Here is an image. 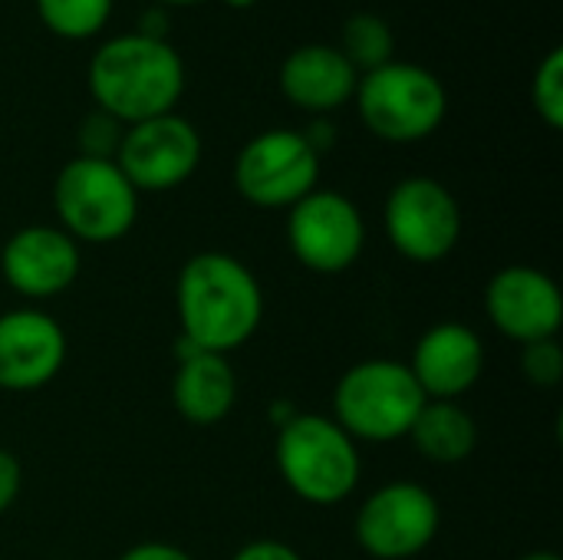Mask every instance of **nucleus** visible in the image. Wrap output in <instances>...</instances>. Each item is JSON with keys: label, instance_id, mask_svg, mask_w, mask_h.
Here are the masks:
<instances>
[{"label": "nucleus", "instance_id": "obj_16", "mask_svg": "<svg viewBox=\"0 0 563 560\" xmlns=\"http://www.w3.org/2000/svg\"><path fill=\"white\" fill-rule=\"evenodd\" d=\"M356 66L340 53V46L327 43H307L294 50L280 66V92L290 106L313 116H327L346 106L356 96Z\"/></svg>", "mask_w": 563, "mask_h": 560}, {"label": "nucleus", "instance_id": "obj_3", "mask_svg": "<svg viewBox=\"0 0 563 560\" xmlns=\"http://www.w3.org/2000/svg\"><path fill=\"white\" fill-rule=\"evenodd\" d=\"M274 462L284 485L307 505L333 508L346 502L360 485V449L356 442L320 413H297L277 429Z\"/></svg>", "mask_w": 563, "mask_h": 560}, {"label": "nucleus", "instance_id": "obj_26", "mask_svg": "<svg viewBox=\"0 0 563 560\" xmlns=\"http://www.w3.org/2000/svg\"><path fill=\"white\" fill-rule=\"evenodd\" d=\"M231 560H303L290 545H284V541H251V545H244L238 554Z\"/></svg>", "mask_w": 563, "mask_h": 560}, {"label": "nucleus", "instance_id": "obj_17", "mask_svg": "<svg viewBox=\"0 0 563 560\" xmlns=\"http://www.w3.org/2000/svg\"><path fill=\"white\" fill-rule=\"evenodd\" d=\"M172 403L175 413L191 426H218L231 416L238 403V376L221 353H191L178 360L172 380Z\"/></svg>", "mask_w": 563, "mask_h": 560}, {"label": "nucleus", "instance_id": "obj_28", "mask_svg": "<svg viewBox=\"0 0 563 560\" xmlns=\"http://www.w3.org/2000/svg\"><path fill=\"white\" fill-rule=\"evenodd\" d=\"M303 139L310 142V149H313L317 155H323V152H330V149L336 145V125L327 122V119H313V122L303 129Z\"/></svg>", "mask_w": 563, "mask_h": 560}, {"label": "nucleus", "instance_id": "obj_15", "mask_svg": "<svg viewBox=\"0 0 563 560\" xmlns=\"http://www.w3.org/2000/svg\"><path fill=\"white\" fill-rule=\"evenodd\" d=\"M409 370H412L419 389L426 393V399L455 403L482 380L485 343L472 327H465L459 320L435 323L419 337Z\"/></svg>", "mask_w": 563, "mask_h": 560}, {"label": "nucleus", "instance_id": "obj_25", "mask_svg": "<svg viewBox=\"0 0 563 560\" xmlns=\"http://www.w3.org/2000/svg\"><path fill=\"white\" fill-rule=\"evenodd\" d=\"M119 560H195L185 548L178 545H168V541H142V545H132Z\"/></svg>", "mask_w": 563, "mask_h": 560}, {"label": "nucleus", "instance_id": "obj_10", "mask_svg": "<svg viewBox=\"0 0 563 560\" xmlns=\"http://www.w3.org/2000/svg\"><path fill=\"white\" fill-rule=\"evenodd\" d=\"M439 528V498L416 482H389L356 512V541L373 560L419 558L435 541Z\"/></svg>", "mask_w": 563, "mask_h": 560}, {"label": "nucleus", "instance_id": "obj_12", "mask_svg": "<svg viewBox=\"0 0 563 560\" xmlns=\"http://www.w3.org/2000/svg\"><path fill=\"white\" fill-rule=\"evenodd\" d=\"M485 314L492 327L528 347L561 333L563 297L558 281L531 264L501 267L485 287Z\"/></svg>", "mask_w": 563, "mask_h": 560}, {"label": "nucleus", "instance_id": "obj_21", "mask_svg": "<svg viewBox=\"0 0 563 560\" xmlns=\"http://www.w3.org/2000/svg\"><path fill=\"white\" fill-rule=\"evenodd\" d=\"M534 112L548 129H563V50H551L531 79Z\"/></svg>", "mask_w": 563, "mask_h": 560}, {"label": "nucleus", "instance_id": "obj_2", "mask_svg": "<svg viewBox=\"0 0 563 560\" xmlns=\"http://www.w3.org/2000/svg\"><path fill=\"white\" fill-rule=\"evenodd\" d=\"M86 79L96 109L122 125H135L175 112L185 92V63L168 40H148L132 30L92 53Z\"/></svg>", "mask_w": 563, "mask_h": 560}, {"label": "nucleus", "instance_id": "obj_24", "mask_svg": "<svg viewBox=\"0 0 563 560\" xmlns=\"http://www.w3.org/2000/svg\"><path fill=\"white\" fill-rule=\"evenodd\" d=\"M23 488V469L20 459L10 449H0V515H7Z\"/></svg>", "mask_w": 563, "mask_h": 560}, {"label": "nucleus", "instance_id": "obj_5", "mask_svg": "<svg viewBox=\"0 0 563 560\" xmlns=\"http://www.w3.org/2000/svg\"><path fill=\"white\" fill-rule=\"evenodd\" d=\"M53 211L76 244H115L139 221V191L115 158H69L53 182Z\"/></svg>", "mask_w": 563, "mask_h": 560}, {"label": "nucleus", "instance_id": "obj_7", "mask_svg": "<svg viewBox=\"0 0 563 560\" xmlns=\"http://www.w3.org/2000/svg\"><path fill=\"white\" fill-rule=\"evenodd\" d=\"M386 238L412 264L445 261L462 241V208L459 198L429 175L402 178L383 211Z\"/></svg>", "mask_w": 563, "mask_h": 560}, {"label": "nucleus", "instance_id": "obj_9", "mask_svg": "<svg viewBox=\"0 0 563 560\" xmlns=\"http://www.w3.org/2000/svg\"><path fill=\"white\" fill-rule=\"evenodd\" d=\"M290 254L313 274H346L366 248L363 211L333 188H313L287 208Z\"/></svg>", "mask_w": 563, "mask_h": 560}, {"label": "nucleus", "instance_id": "obj_1", "mask_svg": "<svg viewBox=\"0 0 563 560\" xmlns=\"http://www.w3.org/2000/svg\"><path fill=\"white\" fill-rule=\"evenodd\" d=\"M175 307L181 337L205 353L241 350L264 320V290L247 264L224 251H201L178 271Z\"/></svg>", "mask_w": 563, "mask_h": 560}, {"label": "nucleus", "instance_id": "obj_22", "mask_svg": "<svg viewBox=\"0 0 563 560\" xmlns=\"http://www.w3.org/2000/svg\"><path fill=\"white\" fill-rule=\"evenodd\" d=\"M122 132H125V125L115 122L112 116H106L102 109L89 112L79 122V132H76L79 155H86V158H115L119 142H122Z\"/></svg>", "mask_w": 563, "mask_h": 560}, {"label": "nucleus", "instance_id": "obj_8", "mask_svg": "<svg viewBox=\"0 0 563 560\" xmlns=\"http://www.w3.org/2000/svg\"><path fill=\"white\" fill-rule=\"evenodd\" d=\"M320 182V155L297 129H267L234 158V188L254 208H294Z\"/></svg>", "mask_w": 563, "mask_h": 560}, {"label": "nucleus", "instance_id": "obj_18", "mask_svg": "<svg viewBox=\"0 0 563 560\" xmlns=\"http://www.w3.org/2000/svg\"><path fill=\"white\" fill-rule=\"evenodd\" d=\"M416 452L435 465H459L478 449V426L468 409L449 399H429L416 416L409 436Z\"/></svg>", "mask_w": 563, "mask_h": 560}, {"label": "nucleus", "instance_id": "obj_23", "mask_svg": "<svg viewBox=\"0 0 563 560\" xmlns=\"http://www.w3.org/2000/svg\"><path fill=\"white\" fill-rule=\"evenodd\" d=\"M521 373H525L528 383H534V386H541V389L561 386L563 350L561 343H558V337L528 343V347L521 350Z\"/></svg>", "mask_w": 563, "mask_h": 560}, {"label": "nucleus", "instance_id": "obj_29", "mask_svg": "<svg viewBox=\"0 0 563 560\" xmlns=\"http://www.w3.org/2000/svg\"><path fill=\"white\" fill-rule=\"evenodd\" d=\"M267 416H271V422L280 429V426H287V422L297 416V406H294L290 399H280V403H274V406L267 409Z\"/></svg>", "mask_w": 563, "mask_h": 560}, {"label": "nucleus", "instance_id": "obj_27", "mask_svg": "<svg viewBox=\"0 0 563 560\" xmlns=\"http://www.w3.org/2000/svg\"><path fill=\"white\" fill-rule=\"evenodd\" d=\"M135 33L139 36H148V40H168L172 33V20H168V7L155 3L148 10L139 13V23H135Z\"/></svg>", "mask_w": 563, "mask_h": 560}, {"label": "nucleus", "instance_id": "obj_14", "mask_svg": "<svg viewBox=\"0 0 563 560\" xmlns=\"http://www.w3.org/2000/svg\"><path fill=\"white\" fill-rule=\"evenodd\" d=\"M66 363L63 327L36 307L0 314V389L36 393L49 386Z\"/></svg>", "mask_w": 563, "mask_h": 560}, {"label": "nucleus", "instance_id": "obj_32", "mask_svg": "<svg viewBox=\"0 0 563 560\" xmlns=\"http://www.w3.org/2000/svg\"><path fill=\"white\" fill-rule=\"evenodd\" d=\"M228 7H234V10H247V7H254L257 0H224Z\"/></svg>", "mask_w": 563, "mask_h": 560}, {"label": "nucleus", "instance_id": "obj_31", "mask_svg": "<svg viewBox=\"0 0 563 560\" xmlns=\"http://www.w3.org/2000/svg\"><path fill=\"white\" fill-rule=\"evenodd\" d=\"M162 7H195V3H205V0H158Z\"/></svg>", "mask_w": 563, "mask_h": 560}, {"label": "nucleus", "instance_id": "obj_30", "mask_svg": "<svg viewBox=\"0 0 563 560\" xmlns=\"http://www.w3.org/2000/svg\"><path fill=\"white\" fill-rule=\"evenodd\" d=\"M518 560H561L554 551H531V554H525V558Z\"/></svg>", "mask_w": 563, "mask_h": 560}, {"label": "nucleus", "instance_id": "obj_11", "mask_svg": "<svg viewBox=\"0 0 563 560\" xmlns=\"http://www.w3.org/2000/svg\"><path fill=\"white\" fill-rule=\"evenodd\" d=\"M115 165L139 195H158L185 185L201 165V135L178 116L165 112L135 125H125Z\"/></svg>", "mask_w": 563, "mask_h": 560}, {"label": "nucleus", "instance_id": "obj_13", "mask_svg": "<svg viewBox=\"0 0 563 560\" xmlns=\"http://www.w3.org/2000/svg\"><path fill=\"white\" fill-rule=\"evenodd\" d=\"M79 244L59 224H30L10 234L0 251V274L26 300H53L79 277Z\"/></svg>", "mask_w": 563, "mask_h": 560}, {"label": "nucleus", "instance_id": "obj_6", "mask_svg": "<svg viewBox=\"0 0 563 560\" xmlns=\"http://www.w3.org/2000/svg\"><path fill=\"white\" fill-rule=\"evenodd\" d=\"M353 99L363 125L376 139L396 145L429 139L432 132H439L449 112V96L442 79L419 63H399V59H389L363 73Z\"/></svg>", "mask_w": 563, "mask_h": 560}, {"label": "nucleus", "instance_id": "obj_20", "mask_svg": "<svg viewBox=\"0 0 563 560\" xmlns=\"http://www.w3.org/2000/svg\"><path fill=\"white\" fill-rule=\"evenodd\" d=\"M115 0H36L43 26L63 40H89L102 33Z\"/></svg>", "mask_w": 563, "mask_h": 560}, {"label": "nucleus", "instance_id": "obj_4", "mask_svg": "<svg viewBox=\"0 0 563 560\" xmlns=\"http://www.w3.org/2000/svg\"><path fill=\"white\" fill-rule=\"evenodd\" d=\"M426 403L409 363L363 360L340 376L330 419L353 442H396L409 436Z\"/></svg>", "mask_w": 563, "mask_h": 560}, {"label": "nucleus", "instance_id": "obj_19", "mask_svg": "<svg viewBox=\"0 0 563 560\" xmlns=\"http://www.w3.org/2000/svg\"><path fill=\"white\" fill-rule=\"evenodd\" d=\"M340 53L356 66V73H369L383 63L393 59L396 50V36L393 26L376 17V13H353L343 23V36H340Z\"/></svg>", "mask_w": 563, "mask_h": 560}]
</instances>
